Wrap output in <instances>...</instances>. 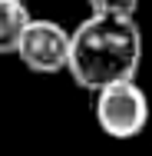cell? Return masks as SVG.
Returning a JSON list of instances; mask_svg holds the SVG:
<instances>
[{
  "mask_svg": "<svg viewBox=\"0 0 152 156\" xmlns=\"http://www.w3.org/2000/svg\"><path fill=\"white\" fill-rule=\"evenodd\" d=\"M142 66V30L136 17L90 13L83 23L73 27L69 37V66L76 87L103 90L119 80H136Z\"/></svg>",
  "mask_w": 152,
  "mask_h": 156,
  "instance_id": "1",
  "label": "cell"
},
{
  "mask_svg": "<svg viewBox=\"0 0 152 156\" xmlns=\"http://www.w3.org/2000/svg\"><path fill=\"white\" fill-rule=\"evenodd\" d=\"M30 20L33 13L27 10V0H0V57H17V47Z\"/></svg>",
  "mask_w": 152,
  "mask_h": 156,
  "instance_id": "4",
  "label": "cell"
},
{
  "mask_svg": "<svg viewBox=\"0 0 152 156\" xmlns=\"http://www.w3.org/2000/svg\"><path fill=\"white\" fill-rule=\"evenodd\" d=\"M142 0H86L90 13H113V17H136Z\"/></svg>",
  "mask_w": 152,
  "mask_h": 156,
  "instance_id": "5",
  "label": "cell"
},
{
  "mask_svg": "<svg viewBox=\"0 0 152 156\" xmlns=\"http://www.w3.org/2000/svg\"><path fill=\"white\" fill-rule=\"evenodd\" d=\"M69 37L73 30H66L63 23L50 20V17H33L17 47V60L40 76L63 73L69 66Z\"/></svg>",
  "mask_w": 152,
  "mask_h": 156,
  "instance_id": "3",
  "label": "cell"
},
{
  "mask_svg": "<svg viewBox=\"0 0 152 156\" xmlns=\"http://www.w3.org/2000/svg\"><path fill=\"white\" fill-rule=\"evenodd\" d=\"M96 123L113 140H136L149 126V96L136 80H119L96 90Z\"/></svg>",
  "mask_w": 152,
  "mask_h": 156,
  "instance_id": "2",
  "label": "cell"
}]
</instances>
